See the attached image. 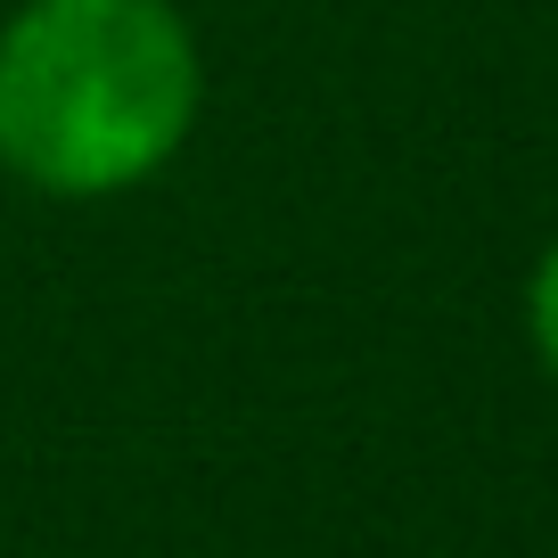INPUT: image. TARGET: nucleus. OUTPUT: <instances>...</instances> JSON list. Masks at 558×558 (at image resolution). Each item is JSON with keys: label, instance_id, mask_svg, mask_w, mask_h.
I'll return each instance as SVG.
<instances>
[{"label": "nucleus", "instance_id": "f257e3e1", "mask_svg": "<svg viewBox=\"0 0 558 558\" xmlns=\"http://www.w3.org/2000/svg\"><path fill=\"white\" fill-rule=\"evenodd\" d=\"M197 41L165 0H25L0 25V165L41 197H116L197 123Z\"/></svg>", "mask_w": 558, "mask_h": 558}, {"label": "nucleus", "instance_id": "f03ea898", "mask_svg": "<svg viewBox=\"0 0 558 558\" xmlns=\"http://www.w3.org/2000/svg\"><path fill=\"white\" fill-rule=\"evenodd\" d=\"M525 329H534V353H542V369H550V386H558V239H550V255L534 263V288H525Z\"/></svg>", "mask_w": 558, "mask_h": 558}]
</instances>
